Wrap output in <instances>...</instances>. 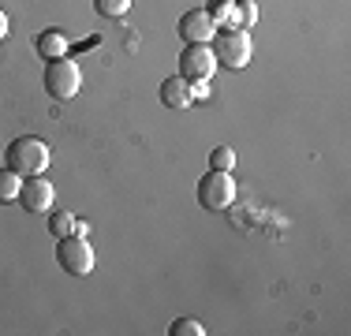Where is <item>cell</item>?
I'll return each instance as SVG.
<instances>
[{
  "label": "cell",
  "instance_id": "obj_3",
  "mask_svg": "<svg viewBox=\"0 0 351 336\" xmlns=\"http://www.w3.org/2000/svg\"><path fill=\"white\" fill-rule=\"evenodd\" d=\"M56 262H60V269L71 276H90L97 265V258H94L90 239H82V235L71 232V235H60V239H56Z\"/></svg>",
  "mask_w": 351,
  "mask_h": 336
},
{
  "label": "cell",
  "instance_id": "obj_19",
  "mask_svg": "<svg viewBox=\"0 0 351 336\" xmlns=\"http://www.w3.org/2000/svg\"><path fill=\"white\" fill-rule=\"evenodd\" d=\"M75 235H82V239H86V235H90V224L86 221H75V228H71Z\"/></svg>",
  "mask_w": 351,
  "mask_h": 336
},
{
  "label": "cell",
  "instance_id": "obj_2",
  "mask_svg": "<svg viewBox=\"0 0 351 336\" xmlns=\"http://www.w3.org/2000/svg\"><path fill=\"white\" fill-rule=\"evenodd\" d=\"M213 56H217V67H232V71H239V67L250 64V56H254V41H250L247 30L239 27H224L213 34L210 41Z\"/></svg>",
  "mask_w": 351,
  "mask_h": 336
},
{
  "label": "cell",
  "instance_id": "obj_4",
  "mask_svg": "<svg viewBox=\"0 0 351 336\" xmlns=\"http://www.w3.org/2000/svg\"><path fill=\"white\" fill-rule=\"evenodd\" d=\"M45 94L56 101H71L82 90V71L71 56H60V60H49L45 64Z\"/></svg>",
  "mask_w": 351,
  "mask_h": 336
},
{
  "label": "cell",
  "instance_id": "obj_12",
  "mask_svg": "<svg viewBox=\"0 0 351 336\" xmlns=\"http://www.w3.org/2000/svg\"><path fill=\"white\" fill-rule=\"evenodd\" d=\"M19 187L23 176L12 172V168H0V202H19Z\"/></svg>",
  "mask_w": 351,
  "mask_h": 336
},
{
  "label": "cell",
  "instance_id": "obj_11",
  "mask_svg": "<svg viewBox=\"0 0 351 336\" xmlns=\"http://www.w3.org/2000/svg\"><path fill=\"white\" fill-rule=\"evenodd\" d=\"M206 15L217 23V30L236 27V0H210V4H206Z\"/></svg>",
  "mask_w": 351,
  "mask_h": 336
},
{
  "label": "cell",
  "instance_id": "obj_14",
  "mask_svg": "<svg viewBox=\"0 0 351 336\" xmlns=\"http://www.w3.org/2000/svg\"><path fill=\"white\" fill-rule=\"evenodd\" d=\"M254 23H258V4L254 0H236V27L250 30Z\"/></svg>",
  "mask_w": 351,
  "mask_h": 336
},
{
  "label": "cell",
  "instance_id": "obj_13",
  "mask_svg": "<svg viewBox=\"0 0 351 336\" xmlns=\"http://www.w3.org/2000/svg\"><path fill=\"white\" fill-rule=\"evenodd\" d=\"M94 12L105 15V19H120V15L131 12V0H94Z\"/></svg>",
  "mask_w": 351,
  "mask_h": 336
},
{
  "label": "cell",
  "instance_id": "obj_17",
  "mask_svg": "<svg viewBox=\"0 0 351 336\" xmlns=\"http://www.w3.org/2000/svg\"><path fill=\"white\" fill-rule=\"evenodd\" d=\"M169 333L172 336H206V329H202V322H198V317H176Z\"/></svg>",
  "mask_w": 351,
  "mask_h": 336
},
{
  "label": "cell",
  "instance_id": "obj_16",
  "mask_svg": "<svg viewBox=\"0 0 351 336\" xmlns=\"http://www.w3.org/2000/svg\"><path fill=\"white\" fill-rule=\"evenodd\" d=\"M71 228H75V217L68 213V209H56L53 217H49V232L60 239V235H71Z\"/></svg>",
  "mask_w": 351,
  "mask_h": 336
},
{
  "label": "cell",
  "instance_id": "obj_15",
  "mask_svg": "<svg viewBox=\"0 0 351 336\" xmlns=\"http://www.w3.org/2000/svg\"><path fill=\"white\" fill-rule=\"evenodd\" d=\"M210 168H213V172H232V168H236V149H232V146H217L210 154Z\"/></svg>",
  "mask_w": 351,
  "mask_h": 336
},
{
  "label": "cell",
  "instance_id": "obj_9",
  "mask_svg": "<svg viewBox=\"0 0 351 336\" xmlns=\"http://www.w3.org/2000/svg\"><path fill=\"white\" fill-rule=\"evenodd\" d=\"M34 49H38L41 60H60V56H68V38H64L60 27H49V30L38 34Z\"/></svg>",
  "mask_w": 351,
  "mask_h": 336
},
{
  "label": "cell",
  "instance_id": "obj_20",
  "mask_svg": "<svg viewBox=\"0 0 351 336\" xmlns=\"http://www.w3.org/2000/svg\"><path fill=\"white\" fill-rule=\"evenodd\" d=\"M4 38H8V15L0 12V41H4Z\"/></svg>",
  "mask_w": 351,
  "mask_h": 336
},
{
  "label": "cell",
  "instance_id": "obj_18",
  "mask_svg": "<svg viewBox=\"0 0 351 336\" xmlns=\"http://www.w3.org/2000/svg\"><path fill=\"white\" fill-rule=\"evenodd\" d=\"M187 90H191V101H206L213 94V82L210 79H187Z\"/></svg>",
  "mask_w": 351,
  "mask_h": 336
},
{
  "label": "cell",
  "instance_id": "obj_10",
  "mask_svg": "<svg viewBox=\"0 0 351 336\" xmlns=\"http://www.w3.org/2000/svg\"><path fill=\"white\" fill-rule=\"evenodd\" d=\"M161 105L165 108H187L191 105V90H187V79L183 75H169L161 82Z\"/></svg>",
  "mask_w": 351,
  "mask_h": 336
},
{
  "label": "cell",
  "instance_id": "obj_6",
  "mask_svg": "<svg viewBox=\"0 0 351 336\" xmlns=\"http://www.w3.org/2000/svg\"><path fill=\"white\" fill-rule=\"evenodd\" d=\"M176 30H180V38L187 41V45H210L213 34H217V23L206 15V8H191V12L180 15Z\"/></svg>",
  "mask_w": 351,
  "mask_h": 336
},
{
  "label": "cell",
  "instance_id": "obj_5",
  "mask_svg": "<svg viewBox=\"0 0 351 336\" xmlns=\"http://www.w3.org/2000/svg\"><path fill=\"white\" fill-rule=\"evenodd\" d=\"M239 187L236 180H232V172H206L202 180H198V206L202 209H228L232 202H236Z\"/></svg>",
  "mask_w": 351,
  "mask_h": 336
},
{
  "label": "cell",
  "instance_id": "obj_7",
  "mask_svg": "<svg viewBox=\"0 0 351 336\" xmlns=\"http://www.w3.org/2000/svg\"><path fill=\"white\" fill-rule=\"evenodd\" d=\"M217 56L210 45H187L180 53V75L183 79H213Z\"/></svg>",
  "mask_w": 351,
  "mask_h": 336
},
{
  "label": "cell",
  "instance_id": "obj_1",
  "mask_svg": "<svg viewBox=\"0 0 351 336\" xmlns=\"http://www.w3.org/2000/svg\"><path fill=\"white\" fill-rule=\"evenodd\" d=\"M4 157H8V168L19 172L23 180H27V176H45V168L53 165V149H49V142L38 139V134H19V139H12L4 149Z\"/></svg>",
  "mask_w": 351,
  "mask_h": 336
},
{
  "label": "cell",
  "instance_id": "obj_8",
  "mask_svg": "<svg viewBox=\"0 0 351 336\" xmlns=\"http://www.w3.org/2000/svg\"><path fill=\"white\" fill-rule=\"evenodd\" d=\"M53 198H56V187L49 180H41V176H27L19 187V206L30 209V213H45V209H53Z\"/></svg>",
  "mask_w": 351,
  "mask_h": 336
}]
</instances>
